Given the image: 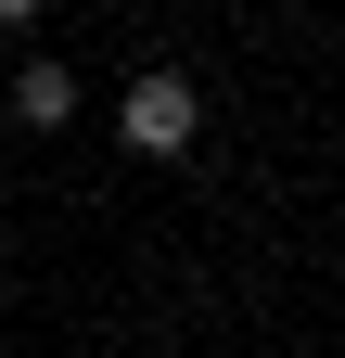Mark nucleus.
I'll return each instance as SVG.
<instances>
[{
  "label": "nucleus",
  "mask_w": 345,
  "mask_h": 358,
  "mask_svg": "<svg viewBox=\"0 0 345 358\" xmlns=\"http://www.w3.org/2000/svg\"><path fill=\"white\" fill-rule=\"evenodd\" d=\"M13 115H26V128H64V115H77V77H64L52 52H38V64L13 77Z\"/></svg>",
  "instance_id": "f03ea898"
},
{
  "label": "nucleus",
  "mask_w": 345,
  "mask_h": 358,
  "mask_svg": "<svg viewBox=\"0 0 345 358\" xmlns=\"http://www.w3.org/2000/svg\"><path fill=\"white\" fill-rule=\"evenodd\" d=\"M115 128H128V154H192L205 103H192V77H179V64H141V77L115 90Z\"/></svg>",
  "instance_id": "f257e3e1"
}]
</instances>
